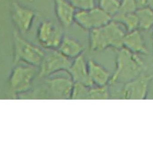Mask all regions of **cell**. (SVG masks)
I'll use <instances>...</instances> for the list:
<instances>
[{
	"label": "cell",
	"mask_w": 153,
	"mask_h": 153,
	"mask_svg": "<svg viewBox=\"0 0 153 153\" xmlns=\"http://www.w3.org/2000/svg\"><path fill=\"white\" fill-rule=\"evenodd\" d=\"M116 67L111 75L109 85L124 84L147 71V66L139 55L124 47L117 50Z\"/></svg>",
	"instance_id": "6da1fadb"
},
{
	"label": "cell",
	"mask_w": 153,
	"mask_h": 153,
	"mask_svg": "<svg viewBox=\"0 0 153 153\" xmlns=\"http://www.w3.org/2000/svg\"><path fill=\"white\" fill-rule=\"evenodd\" d=\"M122 25L113 19L102 27L89 31V49L99 52L111 48L116 50L123 47L126 32Z\"/></svg>",
	"instance_id": "7a4b0ae2"
},
{
	"label": "cell",
	"mask_w": 153,
	"mask_h": 153,
	"mask_svg": "<svg viewBox=\"0 0 153 153\" xmlns=\"http://www.w3.org/2000/svg\"><path fill=\"white\" fill-rule=\"evenodd\" d=\"M73 82L70 77H47L42 94L46 99H71Z\"/></svg>",
	"instance_id": "3957f363"
},
{
	"label": "cell",
	"mask_w": 153,
	"mask_h": 153,
	"mask_svg": "<svg viewBox=\"0 0 153 153\" xmlns=\"http://www.w3.org/2000/svg\"><path fill=\"white\" fill-rule=\"evenodd\" d=\"M65 35L62 27L50 20L42 21L38 28L39 42L48 50L58 49Z\"/></svg>",
	"instance_id": "277c9868"
},
{
	"label": "cell",
	"mask_w": 153,
	"mask_h": 153,
	"mask_svg": "<svg viewBox=\"0 0 153 153\" xmlns=\"http://www.w3.org/2000/svg\"><path fill=\"white\" fill-rule=\"evenodd\" d=\"M153 75L143 74L123 84L118 93L120 99L126 100H143L147 99Z\"/></svg>",
	"instance_id": "5b68a950"
},
{
	"label": "cell",
	"mask_w": 153,
	"mask_h": 153,
	"mask_svg": "<svg viewBox=\"0 0 153 153\" xmlns=\"http://www.w3.org/2000/svg\"><path fill=\"white\" fill-rule=\"evenodd\" d=\"M112 17L98 6L88 10H76L74 22L85 30L100 28L111 21Z\"/></svg>",
	"instance_id": "8992f818"
},
{
	"label": "cell",
	"mask_w": 153,
	"mask_h": 153,
	"mask_svg": "<svg viewBox=\"0 0 153 153\" xmlns=\"http://www.w3.org/2000/svg\"><path fill=\"white\" fill-rule=\"evenodd\" d=\"M48 50L45 53L40 64V76L47 78L59 72H67L72 63V60L57 49Z\"/></svg>",
	"instance_id": "52a82bcc"
},
{
	"label": "cell",
	"mask_w": 153,
	"mask_h": 153,
	"mask_svg": "<svg viewBox=\"0 0 153 153\" xmlns=\"http://www.w3.org/2000/svg\"><path fill=\"white\" fill-rule=\"evenodd\" d=\"M66 72L74 83L92 86L89 77L87 61L83 54L73 60L71 66Z\"/></svg>",
	"instance_id": "ba28073f"
},
{
	"label": "cell",
	"mask_w": 153,
	"mask_h": 153,
	"mask_svg": "<svg viewBox=\"0 0 153 153\" xmlns=\"http://www.w3.org/2000/svg\"><path fill=\"white\" fill-rule=\"evenodd\" d=\"M14 42L27 61L33 64L40 65L45 53L42 49L29 43L16 33H14Z\"/></svg>",
	"instance_id": "9c48e42d"
},
{
	"label": "cell",
	"mask_w": 153,
	"mask_h": 153,
	"mask_svg": "<svg viewBox=\"0 0 153 153\" xmlns=\"http://www.w3.org/2000/svg\"><path fill=\"white\" fill-rule=\"evenodd\" d=\"M56 17L60 26L69 28L74 22L76 10L68 0H53Z\"/></svg>",
	"instance_id": "30bf717a"
},
{
	"label": "cell",
	"mask_w": 153,
	"mask_h": 153,
	"mask_svg": "<svg viewBox=\"0 0 153 153\" xmlns=\"http://www.w3.org/2000/svg\"><path fill=\"white\" fill-rule=\"evenodd\" d=\"M36 16L35 12L28 8L22 7L14 3L12 18L21 32L25 33L31 28Z\"/></svg>",
	"instance_id": "8fae6325"
},
{
	"label": "cell",
	"mask_w": 153,
	"mask_h": 153,
	"mask_svg": "<svg viewBox=\"0 0 153 153\" xmlns=\"http://www.w3.org/2000/svg\"><path fill=\"white\" fill-rule=\"evenodd\" d=\"M87 65L89 77L92 85H109L111 75L104 66L93 59L88 60Z\"/></svg>",
	"instance_id": "7c38bea8"
},
{
	"label": "cell",
	"mask_w": 153,
	"mask_h": 153,
	"mask_svg": "<svg viewBox=\"0 0 153 153\" xmlns=\"http://www.w3.org/2000/svg\"><path fill=\"white\" fill-rule=\"evenodd\" d=\"M123 47L139 55H147L149 54L144 40L139 29L126 33Z\"/></svg>",
	"instance_id": "4fadbf2b"
},
{
	"label": "cell",
	"mask_w": 153,
	"mask_h": 153,
	"mask_svg": "<svg viewBox=\"0 0 153 153\" xmlns=\"http://www.w3.org/2000/svg\"><path fill=\"white\" fill-rule=\"evenodd\" d=\"M57 50L67 58L73 60L83 54L85 47L74 38L65 35Z\"/></svg>",
	"instance_id": "5bb4252c"
},
{
	"label": "cell",
	"mask_w": 153,
	"mask_h": 153,
	"mask_svg": "<svg viewBox=\"0 0 153 153\" xmlns=\"http://www.w3.org/2000/svg\"><path fill=\"white\" fill-rule=\"evenodd\" d=\"M138 20V29L147 31L153 27V10L149 6L137 8L135 11Z\"/></svg>",
	"instance_id": "9a60e30c"
},
{
	"label": "cell",
	"mask_w": 153,
	"mask_h": 153,
	"mask_svg": "<svg viewBox=\"0 0 153 153\" xmlns=\"http://www.w3.org/2000/svg\"><path fill=\"white\" fill-rule=\"evenodd\" d=\"M112 19L121 24L126 32L138 29V20L135 12L125 14H116Z\"/></svg>",
	"instance_id": "2e32d148"
},
{
	"label": "cell",
	"mask_w": 153,
	"mask_h": 153,
	"mask_svg": "<svg viewBox=\"0 0 153 153\" xmlns=\"http://www.w3.org/2000/svg\"><path fill=\"white\" fill-rule=\"evenodd\" d=\"M109 85L102 86H90L89 91V99L92 100L108 99L111 96Z\"/></svg>",
	"instance_id": "e0dca14e"
},
{
	"label": "cell",
	"mask_w": 153,
	"mask_h": 153,
	"mask_svg": "<svg viewBox=\"0 0 153 153\" xmlns=\"http://www.w3.org/2000/svg\"><path fill=\"white\" fill-rule=\"evenodd\" d=\"M96 3L97 6L112 18L118 12L120 6V0H96Z\"/></svg>",
	"instance_id": "ac0fdd59"
},
{
	"label": "cell",
	"mask_w": 153,
	"mask_h": 153,
	"mask_svg": "<svg viewBox=\"0 0 153 153\" xmlns=\"http://www.w3.org/2000/svg\"><path fill=\"white\" fill-rule=\"evenodd\" d=\"M90 87L80 84L74 83L71 99H88Z\"/></svg>",
	"instance_id": "d6986e66"
},
{
	"label": "cell",
	"mask_w": 153,
	"mask_h": 153,
	"mask_svg": "<svg viewBox=\"0 0 153 153\" xmlns=\"http://www.w3.org/2000/svg\"><path fill=\"white\" fill-rule=\"evenodd\" d=\"M137 8L138 7L135 0H121L119 10L117 14H125L134 13Z\"/></svg>",
	"instance_id": "ffe728a7"
},
{
	"label": "cell",
	"mask_w": 153,
	"mask_h": 153,
	"mask_svg": "<svg viewBox=\"0 0 153 153\" xmlns=\"http://www.w3.org/2000/svg\"><path fill=\"white\" fill-rule=\"evenodd\" d=\"M76 10H88L97 6L96 0H68Z\"/></svg>",
	"instance_id": "44dd1931"
},
{
	"label": "cell",
	"mask_w": 153,
	"mask_h": 153,
	"mask_svg": "<svg viewBox=\"0 0 153 153\" xmlns=\"http://www.w3.org/2000/svg\"><path fill=\"white\" fill-rule=\"evenodd\" d=\"M138 8L144 7L147 5L146 0H135Z\"/></svg>",
	"instance_id": "7402d4cb"
},
{
	"label": "cell",
	"mask_w": 153,
	"mask_h": 153,
	"mask_svg": "<svg viewBox=\"0 0 153 153\" xmlns=\"http://www.w3.org/2000/svg\"><path fill=\"white\" fill-rule=\"evenodd\" d=\"M147 6L153 10V0H146Z\"/></svg>",
	"instance_id": "603a6c76"
}]
</instances>
